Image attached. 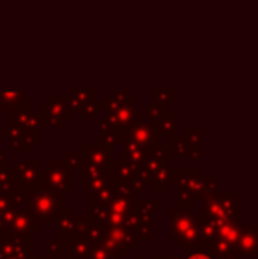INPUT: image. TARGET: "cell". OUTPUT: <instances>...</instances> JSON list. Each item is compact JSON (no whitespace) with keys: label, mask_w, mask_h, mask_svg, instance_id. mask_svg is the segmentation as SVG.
I'll return each mask as SVG.
<instances>
[{"label":"cell","mask_w":258,"mask_h":259,"mask_svg":"<svg viewBox=\"0 0 258 259\" xmlns=\"http://www.w3.org/2000/svg\"><path fill=\"white\" fill-rule=\"evenodd\" d=\"M39 123L41 129L45 127H57V129H64L65 122L75 116L67 103V97L52 96L46 103L41 104V111H39Z\"/></svg>","instance_id":"obj_11"},{"label":"cell","mask_w":258,"mask_h":259,"mask_svg":"<svg viewBox=\"0 0 258 259\" xmlns=\"http://www.w3.org/2000/svg\"><path fill=\"white\" fill-rule=\"evenodd\" d=\"M43 229V222H39L27 208H20L14 211L13 222L9 226L11 235H34Z\"/></svg>","instance_id":"obj_17"},{"label":"cell","mask_w":258,"mask_h":259,"mask_svg":"<svg viewBox=\"0 0 258 259\" xmlns=\"http://www.w3.org/2000/svg\"><path fill=\"white\" fill-rule=\"evenodd\" d=\"M168 109L170 108H165V106H161V104H158V103H151V104H147L143 115H145V118L151 120V122H158V120L161 118V116L165 115Z\"/></svg>","instance_id":"obj_35"},{"label":"cell","mask_w":258,"mask_h":259,"mask_svg":"<svg viewBox=\"0 0 258 259\" xmlns=\"http://www.w3.org/2000/svg\"><path fill=\"white\" fill-rule=\"evenodd\" d=\"M72 171L64 164L62 159L48 160L46 167H43V177L39 182V187L45 191L59 192V194H67L75 189V180H72Z\"/></svg>","instance_id":"obj_6"},{"label":"cell","mask_w":258,"mask_h":259,"mask_svg":"<svg viewBox=\"0 0 258 259\" xmlns=\"http://www.w3.org/2000/svg\"><path fill=\"white\" fill-rule=\"evenodd\" d=\"M89 259H112V256L101 243H96V245L92 247V252H90Z\"/></svg>","instance_id":"obj_40"},{"label":"cell","mask_w":258,"mask_h":259,"mask_svg":"<svg viewBox=\"0 0 258 259\" xmlns=\"http://www.w3.org/2000/svg\"><path fill=\"white\" fill-rule=\"evenodd\" d=\"M136 103H138V97L134 96L129 103L119 106L115 111L106 113L104 116H106V118L110 120L115 127H119V129H126V127H129L131 123L136 120V115H138V111H140V109L136 108Z\"/></svg>","instance_id":"obj_21"},{"label":"cell","mask_w":258,"mask_h":259,"mask_svg":"<svg viewBox=\"0 0 258 259\" xmlns=\"http://www.w3.org/2000/svg\"><path fill=\"white\" fill-rule=\"evenodd\" d=\"M177 89L175 87H156L154 89V97L156 103L165 106V108H170L172 104H175L179 101V96H177Z\"/></svg>","instance_id":"obj_33"},{"label":"cell","mask_w":258,"mask_h":259,"mask_svg":"<svg viewBox=\"0 0 258 259\" xmlns=\"http://www.w3.org/2000/svg\"><path fill=\"white\" fill-rule=\"evenodd\" d=\"M101 113V103H92L89 106H85V108L80 111V118L82 120H89V118H94V116H97Z\"/></svg>","instance_id":"obj_39"},{"label":"cell","mask_w":258,"mask_h":259,"mask_svg":"<svg viewBox=\"0 0 258 259\" xmlns=\"http://www.w3.org/2000/svg\"><path fill=\"white\" fill-rule=\"evenodd\" d=\"M28 259H45V256H34V254H32V256L28 257Z\"/></svg>","instance_id":"obj_48"},{"label":"cell","mask_w":258,"mask_h":259,"mask_svg":"<svg viewBox=\"0 0 258 259\" xmlns=\"http://www.w3.org/2000/svg\"><path fill=\"white\" fill-rule=\"evenodd\" d=\"M59 259H72V257L69 256V254H67V252H65V250H64V252H62V254H60V256H59Z\"/></svg>","instance_id":"obj_47"},{"label":"cell","mask_w":258,"mask_h":259,"mask_svg":"<svg viewBox=\"0 0 258 259\" xmlns=\"http://www.w3.org/2000/svg\"><path fill=\"white\" fill-rule=\"evenodd\" d=\"M97 143L108 145L114 148V145L124 143V129L115 127L106 116L99 118V136H97Z\"/></svg>","instance_id":"obj_25"},{"label":"cell","mask_w":258,"mask_h":259,"mask_svg":"<svg viewBox=\"0 0 258 259\" xmlns=\"http://www.w3.org/2000/svg\"><path fill=\"white\" fill-rule=\"evenodd\" d=\"M108 171H110L112 177H115V180L129 184L136 192L143 191V189L149 185L147 178H145V175L141 173L140 167L133 166V164H129V162H124V160H121V159L112 160L110 166H108Z\"/></svg>","instance_id":"obj_12"},{"label":"cell","mask_w":258,"mask_h":259,"mask_svg":"<svg viewBox=\"0 0 258 259\" xmlns=\"http://www.w3.org/2000/svg\"><path fill=\"white\" fill-rule=\"evenodd\" d=\"M180 259H214V254L200 243L196 249L186 250V256H180Z\"/></svg>","instance_id":"obj_37"},{"label":"cell","mask_w":258,"mask_h":259,"mask_svg":"<svg viewBox=\"0 0 258 259\" xmlns=\"http://www.w3.org/2000/svg\"><path fill=\"white\" fill-rule=\"evenodd\" d=\"M242 213V201L235 198L232 191H217L202 199V219L216 224L228 221H239Z\"/></svg>","instance_id":"obj_3"},{"label":"cell","mask_w":258,"mask_h":259,"mask_svg":"<svg viewBox=\"0 0 258 259\" xmlns=\"http://www.w3.org/2000/svg\"><path fill=\"white\" fill-rule=\"evenodd\" d=\"M11 196H7V194H2V192H0V213H2L4 210H6L7 206L11 205Z\"/></svg>","instance_id":"obj_43"},{"label":"cell","mask_w":258,"mask_h":259,"mask_svg":"<svg viewBox=\"0 0 258 259\" xmlns=\"http://www.w3.org/2000/svg\"><path fill=\"white\" fill-rule=\"evenodd\" d=\"M62 160H64V164L69 167V169L75 171V169H80V164H82V155H80V152H65Z\"/></svg>","instance_id":"obj_38"},{"label":"cell","mask_w":258,"mask_h":259,"mask_svg":"<svg viewBox=\"0 0 258 259\" xmlns=\"http://www.w3.org/2000/svg\"><path fill=\"white\" fill-rule=\"evenodd\" d=\"M175 206L177 208H195V201L190 198H182V196H179V198H177Z\"/></svg>","instance_id":"obj_42"},{"label":"cell","mask_w":258,"mask_h":259,"mask_svg":"<svg viewBox=\"0 0 258 259\" xmlns=\"http://www.w3.org/2000/svg\"><path fill=\"white\" fill-rule=\"evenodd\" d=\"M6 136L9 140V145L13 150L16 152H32L34 150V143L21 133L20 129H14L11 125H6Z\"/></svg>","instance_id":"obj_29"},{"label":"cell","mask_w":258,"mask_h":259,"mask_svg":"<svg viewBox=\"0 0 258 259\" xmlns=\"http://www.w3.org/2000/svg\"><path fill=\"white\" fill-rule=\"evenodd\" d=\"M115 192H117V180H115V177L110 175L96 189L89 191V201H97V203H103V205H108L115 198Z\"/></svg>","instance_id":"obj_27"},{"label":"cell","mask_w":258,"mask_h":259,"mask_svg":"<svg viewBox=\"0 0 258 259\" xmlns=\"http://www.w3.org/2000/svg\"><path fill=\"white\" fill-rule=\"evenodd\" d=\"M235 254L239 257H253L258 254V226L248 224L242 226L241 235L237 238Z\"/></svg>","instance_id":"obj_18"},{"label":"cell","mask_w":258,"mask_h":259,"mask_svg":"<svg viewBox=\"0 0 258 259\" xmlns=\"http://www.w3.org/2000/svg\"><path fill=\"white\" fill-rule=\"evenodd\" d=\"M57 240L60 242L62 249L69 254L72 259H89L90 252H92L94 243H90L87 238H83L80 233L71 231L67 235L57 236Z\"/></svg>","instance_id":"obj_16"},{"label":"cell","mask_w":258,"mask_h":259,"mask_svg":"<svg viewBox=\"0 0 258 259\" xmlns=\"http://www.w3.org/2000/svg\"><path fill=\"white\" fill-rule=\"evenodd\" d=\"M65 205V196L59 194V192L45 191V189L38 187L32 192L27 194V203L25 208L38 219L39 222H48L53 224L57 219V215L60 213Z\"/></svg>","instance_id":"obj_4"},{"label":"cell","mask_w":258,"mask_h":259,"mask_svg":"<svg viewBox=\"0 0 258 259\" xmlns=\"http://www.w3.org/2000/svg\"><path fill=\"white\" fill-rule=\"evenodd\" d=\"M89 217L103 229L108 228V205L97 201H89Z\"/></svg>","instance_id":"obj_34"},{"label":"cell","mask_w":258,"mask_h":259,"mask_svg":"<svg viewBox=\"0 0 258 259\" xmlns=\"http://www.w3.org/2000/svg\"><path fill=\"white\" fill-rule=\"evenodd\" d=\"M241 229H242L241 221H228V222L216 224V236H214L212 242L225 243V245L230 247L235 252V245H237V238L241 235ZM203 245H207V243H203Z\"/></svg>","instance_id":"obj_23"},{"label":"cell","mask_w":258,"mask_h":259,"mask_svg":"<svg viewBox=\"0 0 258 259\" xmlns=\"http://www.w3.org/2000/svg\"><path fill=\"white\" fill-rule=\"evenodd\" d=\"M80 173H82L80 175V189H82V192L92 191L101 182H104L110 177L108 166L87 162V160H82V164H80Z\"/></svg>","instance_id":"obj_15"},{"label":"cell","mask_w":258,"mask_h":259,"mask_svg":"<svg viewBox=\"0 0 258 259\" xmlns=\"http://www.w3.org/2000/svg\"><path fill=\"white\" fill-rule=\"evenodd\" d=\"M99 243L110 252L112 259L126 257L131 250L138 247V240L134 233L126 228H106Z\"/></svg>","instance_id":"obj_10"},{"label":"cell","mask_w":258,"mask_h":259,"mask_svg":"<svg viewBox=\"0 0 258 259\" xmlns=\"http://www.w3.org/2000/svg\"><path fill=\"white\" fill-rule=\"evenodd\" d=\"M152 259H180V256H154Z\"/></svg>","instance_id":"obj_46"},{"label":"cell","mask_w":258,"mask_h":259,"mask_svg":"<svg viewBox=\"0 0 258 259\" xmlns=\"http://www.w3.org/2000/svg\"><path fill=\"white\" fill-rule=\"evenodd\" d=\"M72 231L80 233L83 238H87L90 243H99L103 238L104 229L99 224L92 221L89 215H75V222H72Z\"/></svg>","instance_id":"obj_22"},{"label":"cell","mask_w":258,"mask_h":259,"mask_svg":"<svg viewBox=\"0 0 258 259\" xmlns=\"http://www.w3.org/2000/svg\"><path fill=\"white\" fill-rule=\"evenodd\" d=\"M214 259H242V257H239L237 254H221V256L214 254Z\"/></svg>","instance_id":"obj_45"},{"label":"cell","mask_w":258,"mask_h":259,"mask_svg":"<svg viewBox=\"0 0 258 259\" xmlns=\"http://www.w3.org/2000/svg\"><path fill=\"white\" fill-rule=\"evenodd\" d=\"M145 154H147V148L140 147L136 143H131V141H126L124 143V148H122V155H121V160L124 162H129L136 167H141L145 160Z\"/></svg>","instance_id":"obj_30"},{"label":"cell","mask_w":258,"mask_h":259,"mask_svg":"<svg viewBox=\"0 0 258 259\" xmlns=\"http://www.w3.org/2000/svg\"><path fill=\"white\" fill-rule=\"evenodd\" d=\"M136 259H145V256H138Z\"/></svg>","instance_id":"obj_49"},{"label":"cell","mask_w":258,"mask_h":259,"mask_svg":"<svg viewBox=\"0 0 258 259\" xmlns=\"http://www.w3.org/2000/svg\"><path fill=\"white\" fill-rule=\"evenodd\" d=\"M43 160L39 159H25L20 160L14 167H11V177H13L14 189L18 192L28 194L34 189L39 187V182L43 177Z\"/></svg>","instance_id":"obj_7"},{"label":"cell","mask_w":258,"mask_h":259,"mask_svg":"<svg viewBox=\"0 0 258 259\" xmlns=\"http://www.w3.org/2000/svg\"><path fill=\"white\" fill-rule=\"evenodd\" d=\"M72 222H75V210H72L71 206H64L62 210H60V213L57 215L55 222H53V226L57 228V231H59V235H67V233L72 231Z\"/></svg>","instance_id":"obj_32"},{"label":"cell","mask_w":258,"mask_h":259,"mask_svg":"<svg viewBox=\"0 0 258 259\" xmlns=\"http://www.w3.org/2000/svg\"><path fill=\"white\" fill-rule=\"evenodd\" d=\"M177 118H179L177 111L168 109V111L158 120V129H159L161 138H168L170 140V138L177 136Z\"/></svg>","instance_id":"obj_31"},{"label":"cell","mask_w":258,"mask_h":259,"mask_svg":"<svg viewBox=\"0 0 258 259\" xmlns=\"http://www.w3.org/2000/svg\"><path fill=\"white\" fill-rule=\"evenodd\" d=\"M161 199H136L133 215L126 221L124 228L134 233L136 240L151 242L154 238V210L161 208Z\"/></svg>","instance_id":"obj_5"},{"label":"cell","mask_w":258,"mask_h":259,"mask_svg":"<svg viewBox=\"0 0 258 259\" xmlns=\"http://www.w3.org/2000/svg\"><path fill=\"white\" fill-rule=\"evenodd\" d=\"M34 254V235H11L0 243V259H28Z\"/></svg>","instance_id":"obj_13"},{"label":"cell","mask_w":258,"mask_h":259,"mask_svg":"<svg viewBox=\"0 0 258 259\" xmlns=\"http://www.w3.org/2000/svg\"><path fill=\"white\" fill-rule=\"evenodd\" d=\"M126 141L136 143L143 148L163 143L161 134H159V129H158V122H151V120L145 118L143 111H138L136 120H134L129 127L124 129V143Z\"/></svg>","instance_id":"obj_9"},{"label":"cell","mask_w":258,"mask_h":259,"mask_svg":"<svg viewBox=\"0 0 258 259\" xmlns=\"http://www.w3.org/2000/svg\"><path fill=\"white\" fill-rule=\"evenodd\" d=\"M80 155L82 160L94 164H103V166H110V162L114 160V148L103 143H83L80 148Z\"/></svg>","instance_id":"obj_20"},{"label":"cell","mask_w":258,"mask_h":259,"mask_svg":"<svg viewBox=\"0 0 258 259\" xmlns=\"http://www.w3.org/2000/svg\"><path fill=\"white\" fill-rule=\"evenodd\" d=\"M9 166V159H7V154L4 150H0V169H7Z\"/></svg>","instance_id":"obj_44"},{"label":"cell","mask_w":258,"mask_h":259,"mask_svg":"<svg viewBox=\"0 0 258 259\" xmlns=\"http://www.w3.org/2000/svg\"><path fill=\"white\" fill-rule=\"evenodd\" d=\"M172 185H175L177 196L193 201H202L219 191L216 175H203L202 167H172Z\"/></svg>","instance_id":"obj_1"},{"label":"cell","mask_w":258,"mask_h":259,"mask_svg":"<svg viewBox=\"0 0 258 259\" xmlns=\"http://www.w3.org/2000/svg\"><path fill=\"white\" fill-rule=\"evenodd\" d=\"M134 201L136 199L115 194V198L108 203V228H124L126 221L134 211Z\"/></svg>","instance_id":"obj_14"},{"label":"cell","mask_w":258,"mask_h":259,"mask_svg":"<svg viewBox=\"0 0 258 259\" xmlns=\"http://www.w3.org/2000/svg\"><path fill=\"white\" fill-rule=\"evenodd\" d=\"M7 125L20 129L28 140L35 145L41 143V123H39V116L34 113V104L23 103L18 108L9 111V123Z\"/></svg>","instance_id":"obj_8"},{"label":"cell","mask_w":258,"mask_h":259,"mask_svg":"<svg viewBox=\"0 0 258 259\" xmlns=\"http://www.w3.org/2000/svg\"><path fill=\"white\" fill-rule=\"evenodd\" d=\"M168 150L172 155V160L175 159H190V160H198L203 155V147H193L188 143V140L180 134L170 138L168 140Z\"/></svg>","instance_id":"obj_19"},{"label":"cell","mask_w":258,"mask_h":259,"mask_svg":"<svg viewBox=\"0 0 258 259\" xmlns=\"http://www.w3.org/2000/svg\"><path fill=\"white\" fill-rule=\"evenodd\" d=\"M147 182L156 192H168L172 187V166L166 164V166L158 167L149 175Z\"/></svg>","instance_id":"obj_28"},{"label":"cell","mask_w":258,"mask_h":259,"mask_svg":"<svg viewBox=\"0 0 258 259\" xmlns=\"http://www.w3.org/2000/svg\"><path fill=\"white\" fill-rule=\"evenodd\" d=\"M168 231L170 236L175 240L177 247L184 250H191L202 243L200 240L198 215L193 208H177L170 206L168 210Z\"/></svg>","instance_id":"obj_2"},{"label":"cell","mask_w":258,"mask_h":259,"mask_svg":"<svg viewBox=\"0 0 258 259\" xmlns=\"http://www.w3.org/2000/svg\"><path fill=\"white\" fill-rule=\"evenodd\" d=\"M11 206L16 208V210H20V208H25V203H27V194H23V192H14L13 196H11Z\"/></svg>","instance_id":"obj_41"},{"label":"cell","mask_w":258,"mask_h":259,"mask_svg":"<svg viewBox=\"0 0 258 259\" xmlns=\"http://www.w3.org/2000/svg\"><path fill=\"white\" fill-rule=\"evenodd\" d=\"M25 103V90L20 87H0V113L18 108Z\"/></svg>","instance_id":"obj_26"},{"label":"cell","mask_w":258,"mask_h":259,"mask_svg":"<svg viewBox=\"0 0 258 259\" xmlns=\"http://www.w3.org/2000/svg\"><path fill=\"white\" fill-rule=\"evenodd\" d=\"M67 103L72 113H80L85 106L97 103V89L96 87H76L72 90V96H67Z\"/></svg>","instance_id":"obj_24"},{"label":"cell","mask_w":258,"mask_h":259,"mask_svg":"<svg viewBox=\"0 0 258 259\" xmlns=\"http://www.w3.org/2000/svg\"><path fill=\"white\" fill-rule=\"evenodd\" d=\"M182 136L186 138L188 143L193 145V147H202L203 133H202V129H200V127H186V131H184Z\"/></svg>","instance_id":"obj_36"}]
</instances>
